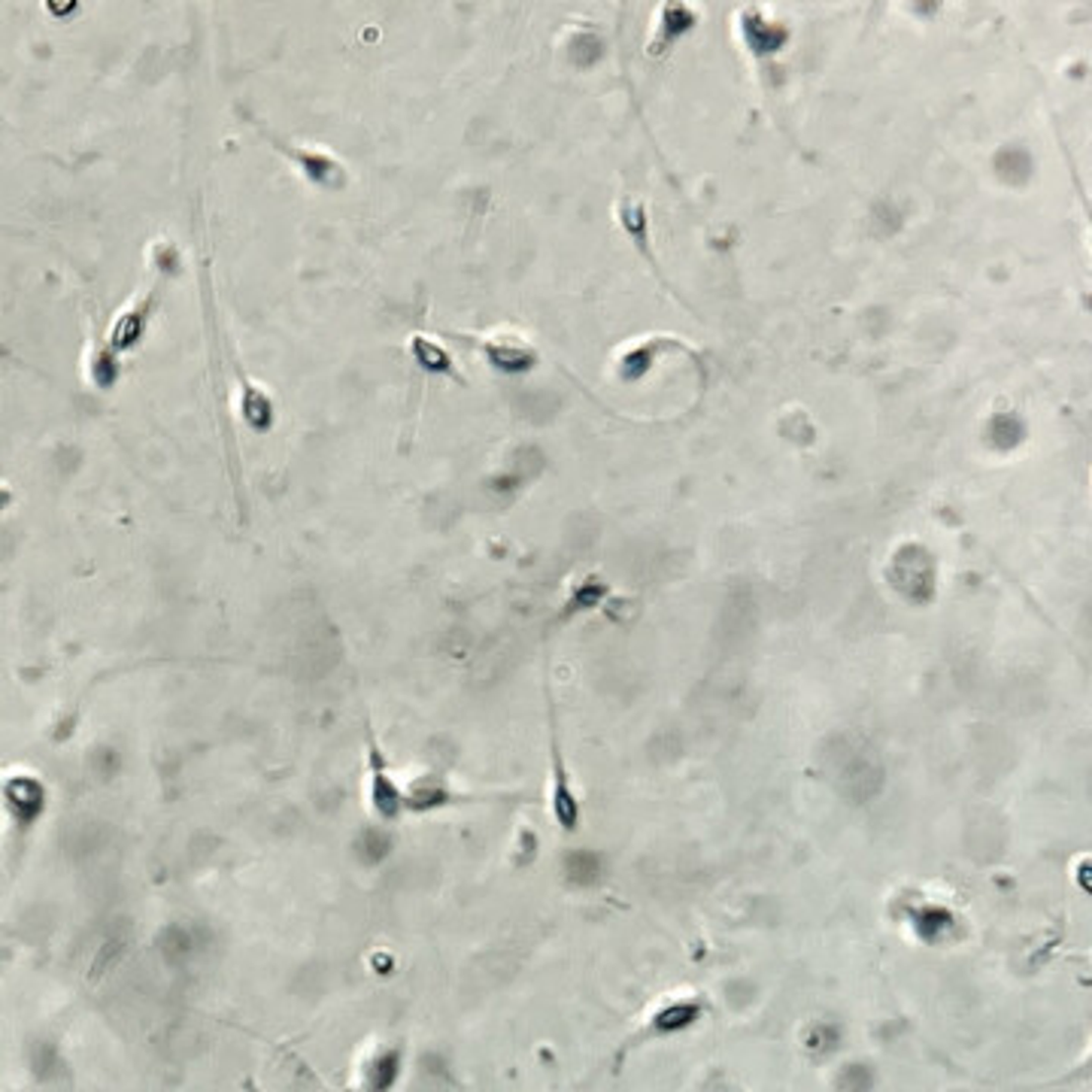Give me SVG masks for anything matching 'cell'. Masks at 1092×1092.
<instances>
[{
  "mask_svg": "<svg viewBox=\"0 0 1092 1092\" xmlns=\"http://www.w3.org/2000/svg\"><path fill=\"white\" fill-rule=\"evenodd\" d=\"M0 805L18 832H30L49 811V789L36 774H9L0 783Z\"/></svg>",
  "mask_w": 1092,
  "mask_h": 1092,
  "instance_id": "1",
  "label": "cell"
},
{
  "mask_svg": "<svg viewBox=\"0 0 1092 1092\" xmlns=\"http://www.w3.org/2000/svg\"><path fill=\"white\" fill-rule=\"evenodd\" d=\"M364 850H367V853H361L364 862H383L389 856V850H392V841L386 838V832L367 829L364 832Z\"/></svg>",
  "mask_w": 1092,
  "mask_h": 1092,
  "instance_id": "14",
  "label": "cell"
},
{
  "mask_svg": "<svg viewBox=\"0 0 1092 1092\" xmlns=\"http://www.w3.org/2000/svg\"><path fill=\"white\" fill-rule=\"evenodd\" d=\"M455 795L449 792V786L437 777H422L419 783L410 786V792H404V808L416 811V814H428V811H437V808H446L452 805Z\"/></svg>",
  "mask_w": 1092,
  "mask_h": 1092,
  "instance_id": "6",
  "label": "cell"
},
{
  "mask_svg": "<svg viewBox=\"0 0 1092 1092\" xmlns=\"http://www.w3.org/2000/svg\"><path fill=\"white\" fill-rule=\"evenodd\" d=\"M398 1069H401V1054H398V1051H386V1054H380V1057L370 1063V1069H367L370 1081H367V1084H370L373 1090H386V1087L395 1084Z\"/></svg>",
  "mask_w": 1092,
  "mask_h": 1092,
  "instance_id": "11",
  "label": "cell"
},
{
  "mask_svg": "<svg viewBox=\"0 0 1092 1092\" xmlns=\"http://www.w3.org/2000/svg\"><path fill=\"white\" fill-rule=\"evenodd\" d=\"M553 817L556 823L574 835L577 826H580V802H577V792L571 786V777H568V768H565V756H562V744L559 738L553 735Z\"/></svg>",
  "mask_w": 1092,
  "mask_h": 1092,
  "instance_id": "3",
  "label": "cell"
},
{
  "mask_svg": "<svg viewBox=\"0 0 1092 1092\" xmlns=\"http://www.w3.org/2000/svg\"><path fill=\"white\" fill-rule=\"evenodd\" d=\"M410 349H413V358H416L425 370H431V373H452V358H449L446 349H440L434 340H428V337H413Z\"/></svg>",
  "mask_w": 1092,
  "mask_h": 1092,
  "instance_id": "10",
  "label": "cell"
},
{
  "mask_svg": "<svg viewBox=\"0 0 1092 1092\" xmlns=\"http://www.w3.org/2000/svg\"><path fill=\"white\" fill-rule=\"evenodd\" d=\"M808 1047L817 1051V1054H832L838 1047V1029L835 1026H817L808 1035Z\"/></svg>",
  "mask_w": 1092,
  "mask_h": 1092,
  "instance_id": "15",
  "label": "cell"
},
{
  "mask_svg": "<svg viewBox=\"0 0 1092 1092\" xmlns=\"http://www.w3.org/2000/svg\"><path fill=\"white\" fill-rule=\"evenodd\" d=\"M701 1002L698 999H686V1002H674V1005H665L653 1023H650V1035H674V1032H683L689 1026L698 1023L701 1017Z\"/></svg>",
  "mask_w": 1092,
  "mask_h": 1092,
  "instance_id": "4",
  "label": "cell"
},
{
  "mask_svg": "<svg viewBox=\"0 0 1092 1092\" xmlns=\"http://www.w3.org/2000/svg\"><path fill=\"white\" fill-rule=\"evenodd\" d=\"M601 868H604V862H601V856L592 853V850H574V853L565 856V877H568V884H574V887H592V884H598V880H601Z\"/></svg>",
  "mask_w": 1092,
  "mask_h": 1092,
  "instance_id": "9",
  "label": "cell"
},
{
  "mask_svg": "<svg viewBox=\"0 0 1092 1092\" xmlns=\"http://www.w3.org/2000/svg\"><path fill=\"white\" fill-rule=\"evenodd\" d=\"M917 920H920V923H917V932H920L923 938H929V941H935L938 932H947L950 923H953V917H950L947 911H941V908H926Z\"/></svg>",
  "mask_w": 1092,
  "mask_h": 1092,
  "instance_id": "12",
  "label": "cell"
},
{
  "mask_svg": "<svg viewBox=\"0 0 1092 1092\" xmlns=\"http://www.w3.org/2000/svg\"><path fill=\"white\" fill-rule=\"evenodd\" d=\"M486 358L498 367V370H507V373H519V370H528L534 367L537 355L534 349H528L525 343L519 340H492L486 343Z\"/></svg>",
  "mask_w": 1092,
  "mask_h": 1092,
  "instance_id": "5",
  "label": "cell"
},
{
  "mask_svg": "<svg viewBox=\"0 0 1092 1092\" xmlns=\"http://www.w3.org/2000/svg\"><path fill=\"white\" fill-rule=\"evenodd\" d=\"M604 586L598 583V580H589V583H583L571 598H568V613H577V610H589V607H598L601 604V598H604Z\"/></svg>",
  "mask_w": 1092,
  "mask_h": 1092,
  "instance_id": "13",
  "label": "cell"
},
{
  "mask_svg": "<svg viewBox=\"0 0 1092 1092\" xmlns=\"http://www.w3.org/2000/svg\"><path fill=\"white\" fill-rule=\"evenodd\" d=\"M155 288L146 295V301H140L134 310H128L121 319H118V325H115V331H112V346L115 349H128V346H134L140 337H143V331H146V325H149V316H152V310H155Z\"/></svg>",
  "mask_w": 1092,
  "mask_h": 1092,
  "instance_id": "7",
  "label": "cell"
},
{
  "mask_svg": "<svg viewBox=\"0 0 1092 1092\" xmlns=\"http://www.w3.org/2000/svg\"><path fill=\"white\" fill-rule=\"evenodd\" d=\"M240 413L252 431H267L273 425V404L258 386H243L240 395Z\"/></svg>",
  "mask_w": 1092,
  "mask_h": 1092,
  "instance_id": "8",
  "label": "cell"
},
{
  "mask_svg": "<svg viewBox=\"0 0 1092 1092\" xmlns=\"http://www.w3.org/2000/svg\"><path fill=\"white\" fill-rule=\"evenodd\" d=\"M367 802L373 814L386 823L398 820V814L404 811V789L395 783L386 753L380 750L373 735H367Z\"/></svg>",
  "mask_w": 1092,
  "mask_h": 1092,
  "instance_id": "2",
  "label": "cell"
}]
</instances>
